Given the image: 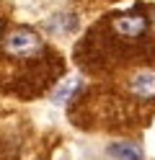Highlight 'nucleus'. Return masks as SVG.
<instances>
[{
	"instance_id": "f257e3e1",
	"label": "nucleus",
	"mask_w": 155,
	"mask_h": 160,
	"mask_svg": "<svg viewBox=\"0 0 155 160\" xmlns=\"http://www.w3.org/2000/svg\"><path fill=\"white\" fill-rule=\"evenodd\" d=\"M0 54L8 59L10 65H28V67H39L47 54V44L34 28H13L0 39Z\"/></svg>"
},
{
	"instance_id": "f03ea898",
	"label": "nucleus",
	"mask_w": 155,
	"mask_h": 160,
	"mask_svg": "<svg viewBox=\"0 0 155 160\" xmlns=\"http://www.w3.org/2000/svg\"><path fill=\"white\" fill-rule=\"evenodd\" d=\"M127 93L137 101H152L155 98V67L145 65L132 70L127 78Z\"/></svg>"
},
{
	"instance_id": "7ed1b4c3",
	"label": "nucleus",
	"mask_w": 155,
	"mask_h": 160,
	"mask_svg": "<svg viewBox=\"0 0 155 160\" xmlns=\"http://www.w3.org/2000/svg\"><path fill=\"white\" fill-rule=\"evenodd\" d=\"M111 26H114V31H116L119 36H124V39H140L145 31H147V18L145 16H134V13L116 16Z\"/></svg>"
},
{
	"instance_id": "20e7f679",
	"label": "nucleus",
	"mask_w": 155,
	"mask_h": 160,
	"mask_svg": "<svg viewBox=\"0 0 155 160\" xmlns=\"http://www.w3.org/2000/svg\"><path fill=\"white\" fill-rule=\"evenodd\" d=\"M106 152L114 158V160H142L145 152L137 142H129V139H124V142H111L106 147Z\"/></svg>"
}]
</instances>
